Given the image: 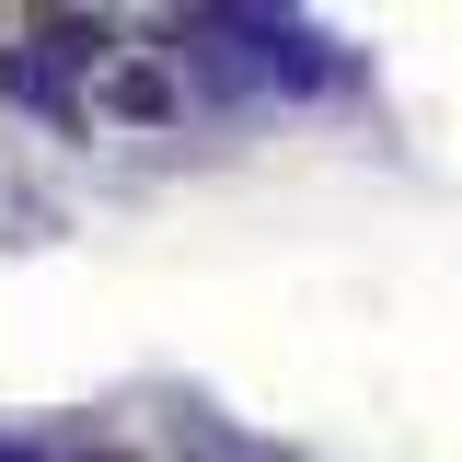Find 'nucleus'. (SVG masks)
I'll use <instances>...</instances> for the list:
<instances>
[{
  "mask_svg": "<svg viewBox=\"0 0 462 462\" xmlns=\"http://www.w3.org/2000/svg\"><path fill=\"white\" fill-rule=\"evenodd\" d=\"M0 462H58V451H35V439H0Z\"/></svg>",
  "mask_w": 462,
  "mask_h": 462,
  "instance_id": "1",
  "label": "nucleus"
},
{
  "mask_svg": "<svg viewBox=\"0 0 462 462\" xmlns=\"http://www.w3.org/2000/svg\"><path fill=\"white\" fill-rule=\"evenodd\" d=\"M105 462H116V451H105Z\"/></svg>",
  "mask_w": 462,
  "mask_h": 462,
  "instance_id": "2",
  "label": "nucleus"
}]
</instances>
